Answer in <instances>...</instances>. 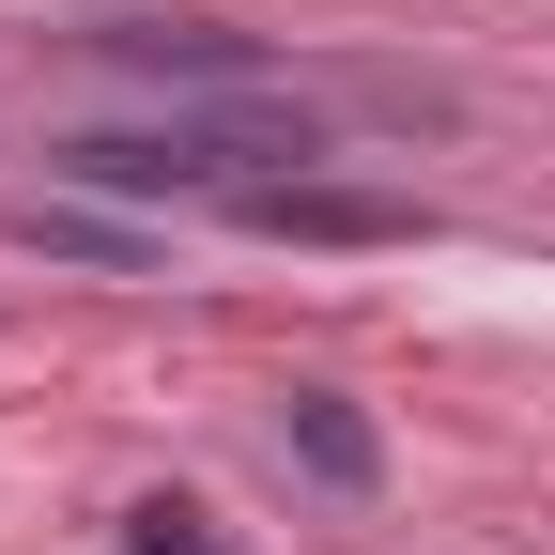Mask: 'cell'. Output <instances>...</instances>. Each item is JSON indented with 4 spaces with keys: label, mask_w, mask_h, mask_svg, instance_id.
Masks as SVG:
<instances>
[{
    "label": "cell",
    "mask_w": 555,
    "mask_h": 555,
    "mask_svg": "<svg viewBox=\"0 0 555 555\" xmlns=\"http://www.w3.org/2000/svg\"><path fill=\"white\" fill-rule=\"evenodd\" d=\"M31 247H62V262H108V278H139V262H155L124 217H78V201H47V217H31Z\"/></svg>",
    "instance_id": "5"
},
{
    "label": "cell",
    "mask_w": 555,
    "mask_h": 555,
    "mask_svg": "<svg viewBox=\"0 0 555 555\" xmlns=\"http://www.w3.org/2000/svg\"><path fill=\"white\" fill-rule=\"evenodd\" d=\"M47 170L93 185V201H232V155H217L201 108H170V124H93V139H62Z\"/></svg>",
    "instance_id": "1"
},
{
    "label": "cell",
    "mask_w": 555,
    "mask_h": 555,
    "mask_svg": "<svg viewBox=\"0 0 555 555\" xmlns=\"http://www.w3.org/2000/svg\"><path fill=\"white\" fill-rule=\"evenodd\" d=\"M93 47L155 93H247L262 78V31H217V16H93Z\"/></svg>",
    "instance_id": "3"
},
{
    "label": "cell",
    "mask_w": 555,
    "mask_h": 555,
    "mask_svg": "<svg viewBox=\"0 0 555 555\" xmlns=\"http://www.w3.org/2000/svg\"><path fill=\"white\" fill-rule=\"evenodd\" d=\"M217 217H232V232H278V247H416V201H386V185H324V170L232 185Z\"/></svg>",
    "instance_id": "2"
},
{
    "label": "cell",
    "mask_w": 555,
    "mask_h": 555,
    "mask_svg": "<svg viewBox=\"0 0 555 555\" xmlns=\"http://www.w3.org/2000/svg\"><path fill=\"white\" fill-rule=\"evenodd\" d=\"M278 463L324 478V494H386V433H371L339 386H294V401H278Z\"/></svg>",
    "instance_id": "4"
}]
</instances>
